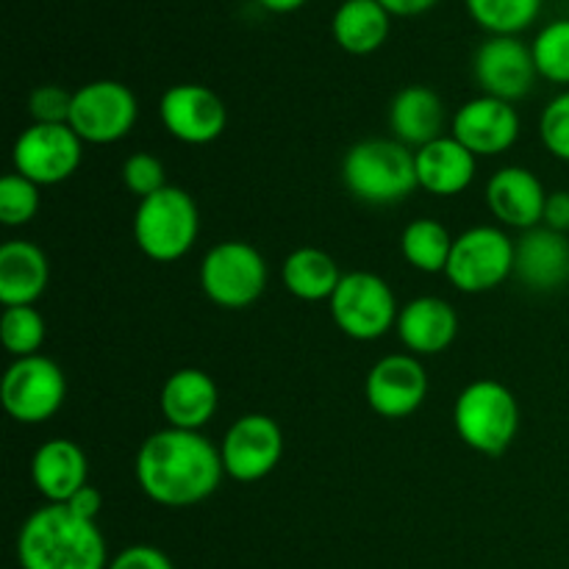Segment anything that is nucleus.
Returning <instances> with one entry per match:
<instances>
[{
  "label": "nucleus",
  "mask_w": 569,
  "mask_h": 569,
  "mask_svg": "<svg viewBox=\"0 0 569 569\" xmlns=\"http://www.w3.org/2000/svg\"><path fill=\"white\" fill-rule=\"evenodd\" d=\"M267 261L253 244L220 242L203 256L200 264V287L206 298L228 311H242L253 306L267 289Z\"/></svg>",
  "instance_id": "obj_6"
},
{
  "label": "nucleus",
  "mask_w": 569,
  "mask_h": 569,
  "mask_svg": "<svg viewBox=\"0 0 569 569\" xmlns=\"http://www.w3.org/2000/svg\"><path fill=\"white\" fill-rule=\"evenodd\" d=\"M70 506L72 511H76V515H81V517H87V520H98V515H100V509H103V498H100V492L94 487H83V489H78L76 495H72L70 498Z\"/></svg>",
  "instance_id": "obj_37"
},
{
  "label": "nucleus",
  "mask_w": 569,
  "mask_h": 569,
  "mask_svg": "<svg viewBox=\"0 0 569 569\" xmlns=\"http://www.w3.org/2000/svg\"><path fill=\"white\" fill-rule=\"evenodd\" d=\"M342 181L361 203H400L420 187L415 150L398 139H361L345 153Z\"/></svg>",
  "instance_id": "obj_3"
},
{
  "label": "nucleus",
  "mask_w": 569,
  "mask_h": 569,
  "mask_svg": "<svg viewBox=\"0 0 569 569\" xmlns=\"http://www.w3.org/2000/svg\"><path fill=\"white\" fill-rule=\"evenodd\" d=\"M539 137L545 150L559 161H569V89L556 94L539 117Z\"/></svg>",
  "instance_id": "obj_32"
},
{
  "label": "nucleus",
  "mask_w": 569,
  "mask_h": 569,
  "mask_svg": "<svg viewBox=\"0 0 569 569\" xmlns=\"http://www.w3.org/2000/svg\"><path fill=\"white\" fill-rule=\"evenodd\" d=\"M515 272V242L503 228L476 226L453 239L445 276L459 292L483 295Z\"/></svg>",
  "instance_id": "obj_8"
},
{
  "label": "nucleus",
  "mask_w": 569,
  "mask_h": 569,
  "mask_svg": "<svg viewBox=\"0 0 569 569\" xmlns=\"http://www.w3.org/2000/svg\"><path fill=\"white\" fill-rule=\"evenodd\" d=\"M472 72L483 94L506 103L528 98L539 78L531 48L517 37H489L476 50Z\"/></svg>",
  "instance_id": "obj_15"
},
{
  "label": "nucleus",
  "mask_w": 569,
  "mask_h": 569,
  "mask_svg": "<svg viewBox=\"0 0 569 569\" xmlns=\"http://www.w3.org/2000/svg\"><path fill=\"white\" fill-rule=\"evenodd\" d=\"M137 481L153 503L189 509L220 489L226 467L222 453L200 431L164 428L150 433L137 453Z\"/></svg>",
  "instance_id": "obj_1"
},
{
  "label": "nucleus",
  "mask_w": 569,
  "mask_h": 569,
  "mask_svg": "<svg viewBox=\"0 0 569 569\" xmlns=\"http://www.w3.org/2000/svg\"><path fill=\"white\" fill-rule=\"evenodd\" d=\"M259 3L272 14H292L300 6H306V0H259Z\"/></svg>",
  "instance_id": "obj_39"
},
{
  "label": "nucleus",
  "mask_w": 569,
  "mask_h": 569,
  "mask_svg": "<svg viewBox=\"0 0 569 569\" xmlns=\"http://www.w3.org/2000/svg\"><path fill=\"white\" fill-rule=\"evenodd\" d=\"M39 211V187L20 172H9L0 181V220L3 226H26Z\"/></svg>",
  "instance_id": "obj_31"
},
{
  "label": "nucleus",
  "mask_w": 569,
  "mask_h": 569,
  "mask_svg": "<svg viewBox=\"0 0 569 569\" xmlns=\"http://www.w3.org/2000/svg\"><path fill=\"white\" fill-rule=\"evenodd\" d=\"M515 276L533 292H553L569 281L567 233L537 226L515 244Z\"/></svg>",
  "instance_id": "obj_18"
},
{
  "label": "nucleus",
  "mask_w": 569,
  "mask_h": 569,
  "mask_svg": "<svg viewBox=\"0 0 569 569\" xmlns=\"http://www.w3.org/2000/svg\"><path fill=\"white\" fill-rule=\"evenodd\" d=\"M159 403L167 426L181 428V431H200L217 415L220 389L209 372L198 367H183L167 378Z\"/></svg>",
  "instance_id": "obj_20"
},
{
  "label": "nucleus",
  "mask_w": 569,
  "mask_h": 569,
  "mask_svg": "<svg viewBox=\"0 0 569 569\" xmlns=\"http://www.w3.org/2000/svg\"><path fill=\"white\" fill-rule=\"evenodd\" d=\"M87 478V453L72 439H48L33 453L31 481L48 503H70L72 495L89 483Z\"/></svg>",
  "instance_id": "obj_22"
},
{
  "label": "nucleus",
  "mask_w": 569,
  "mask_h": 569,
  "mask_svg": "<svg viewBox=\"0 0 569 569\" xmlns=\"http://www.w3.org/2000/svg\"><path fill=\"white\" fill-rule=\"evenodd\" d=\"M281 281L289 295L306 303H320L331 300L337 292L342 272L337 259L320 248H298L283 259Z\"/></svg>",
  "instance_id": "obj_26"
},
{
  "label": "nucleus",
  "mask_w": 569,
  "mask_h": 569,
  "mask_svg": "<svg viewBox=\"0 0 569 569\" xmlns=\"http://www.w3.org/2000/svg\"><path fill=\"white\" fill-rule=\"evenodd\" d=\"M392 14L378 0H342L331 20V33L345 53L370 56L387 42Z\"/></svg>",
  "instance_id": "obj_25"
},
{
  "label": "nucleus",
  "mask_w": 569,
  "mask_h": 569,
  "mask_svg": "<svg viewBox=\"0 0 569 569\" xmlns=\"http://www.w3.org/2000/svg\"><path fill=\"white\" fill-rule=\"evenodd\" d=\"M331 317L345 337L356 342H376L398 326V298L376 272H348L328 300Z\"/></svg>",
  "instance_id": "obj_7"
},
{
  "label": "nucleus",
  "mask_w": 569,
  "mask_h": 569,
  "mask_svg": "<svg viewBox=\"0 0 569 569\" xmlns=\"http://www.w3.org/2000/svg\"><path fill=\"white\" fill-rule=\"evenodd\" d=\"M50 283V261L39 244L11 239L0 248V303L33 306Z\"/></svg>",
  "instance_id": "obj_23"
},
{
  "label": "nucleus",
  "mask_w": 569,
  "mask_h": 569,
  "mask_svg": "<svg viewBox=\"0 0 569 569\" xmlns=\"http://www.w3.org/2000/svg\"><path fill=\"white\" fill-rule=\"evenodd\" d=\"M398 339L411 356H437L453 345L459 333V315L453 306L433 295L409 300L398 315Z\"/></svg>",
  "instance_id": "obj_19"
},
{
  "label": "nucleus",
  "mask_w": 569,
  "mask_h": 569,
  "mask_svg": "<svg viewBox=\"0 0 569 569\" xmlns=\"http://www.w3.org/2000/svg\"><path fill=\"white\" fill-rule=\"evenodd\" d=\"M539 78L569 87V20H556L537 33L531 44Z\"/></svg>",
  "instance_id": "obj_30"
},
{
  "label": "nucleus",
  "mask_w": 569,
  "mask_h": 569,
  "mask_svg": "<svg viewBox=\"0 0 569 569\" xmlns=\"http://www.w3.org/2000/svg\"><path fill=\"white\" fill-rule=\"evenodd\" d=\"M81 156L83 142L70 126H44V122L28 126L11 150L14 172L37 187L64 183L81 167Z\"/></svg>",
  "instance_id": "obj_11"
},
{
  "label": "nucleus",
  "mask_w": 569,
  "mask_h": 569,
  "mask_svg": "<svg viewBox=\"0 0 569 569\" xmlns=\"http://www.w3.org/2000/svg\"><path fill=\"white\" fill-rule=\"evenodd\" d=\"M44 337H48V326L33 306H11L0 317V339L14 359L37 356L44 345Z\"/></svg>",
  "instance_id": "obj_29"
},
{
  "label": "nucleus",
  "mask_w": 569,
  "mask_h": 569,
  "mask_svg": "<svg viewBox=\"0 0 569 569\" xmlns=\"http://www.w3.org/2000/svg\"><path fill=\"white\" fill-rule=\"evenodd\" d=\"M450 131L472 156H503L520 139V114L515 103L481 94L456 109Z\"/></svg>",
  "instance_id": "obj_16"
},
{
  "label": "nucleus",
  "mask_w": 569,
  "mask_h": 569,
  "mask_svg": "<svg viewBox=\"0 0 569 569\" xmlns=\"http://www.w3.org/2000/svg\"><path fill=\"white\" fill-rule=\"evenodd\" d=\"M139 120L137 94L120 81H89L72 92L70 128L89 144H114Z\"/></svg>",
  "instance_id": "obj_9"
},
{
  "label": "nucleus",
  "mask_w": 569,
  "mask_h": 569,
  "mask_svg": "<svg viewBox=\"0 0 569 569\" xmlns=\"http://www.w3.org/2000/svg\"><path fill=\"white\" fill-rule=\"evenodd\" d=\"M365 398L378 417L403 420L428 398V372L411 353H392L370 367L365 381Z\"/></svg>",
  "instance_id": "obj_14"
},
{
  "label": "nucleus",
  "mask_w": 569,
  "mask_h": 569,
  "mask_svg": "<svg viewBox=\"0 0 569 569\" xmlns=\"http://www.w3.org/2000/svg\"><path fill=\"white\" fill-rule=\"evenodd\" d=\"M542 222L550 228V231H559V233L569 231V192L567 189H559V192L548 194Z\"/></svg>",
  "instance_id": "obj_36"
},
{
  "label": "nucleus",
  "mask_w": 569,
  "mask_h": 569,
  "mask_svg": "<svg viewBox=\"0 0 569 569\" xmlns=\"http://www.w3.org/2000/svg\"><path fill=\"white\" fill-rule=\"evenodd\" d=\"M445 103L431 87H406L400 89L389 106V128L395 139L403 142L406 148H426L433 139L445 137Z\"/></svg>",
  "instance_id": "obj_24"
},
{
  "label": "nucleus",
  "mask_w": 569,
  "mask_h": 569,
  "mask_svg": "<svg viewBox=\"0 0 569 569\" xmlns=\"http://www.w3.org/2000/svg\"><path fill=\"white\" fill-rule=\"evenodd\" d=\"M392 17H420L431 11L439 0H378Z\"/></svg>",
  "instance_id": "obj_38"
},
{
  "label": "nucleus",
  "mask_w": 569,
  "mask_h": 569,
  "mask_svg": "<svg viewBox=\"0 0 569 569\" xmlns=\"http://www.w3.org/2000/svg\"><path fill=\"white\" fill-rule=\"evenodd\" d=\"M483 194H487L489 211H492L500 226L517 228L522 233L542 226L548 192H545L542 181L526 167H503V170H498L489 178Z\"/></svg>",
  "instance_id": "obj_17"
},
{
  "label": "nucleus",
  "mask_w": 569,
  "mask_h": 569,
  "mask_svg": "<svg viewBox=\"0 0 569 569\" xmlns=\"http://www.w3.org/2000/svg\"><path fill=\"white\" fill-rule=\"evenodd\" d=\"M417 183L433 198H456L476 181L478 156L456 137H439L415 150Z\"/></svg>",
  "instance_id": "obj_21"
},
{
  "label": "nucleus",
  "mask_w": 569,
  "mask_h": 569,
  "mask_svg": "<svg viewBox=\"0 0 569 569\" xmlns=\"http://www.w3.org/2000/svg\"><path fill=\"white\" fill-rule=\"evenodd\" d=\"M17 561L22 569H106L109 550L98 522L67 503H44L22 522Z\"/></svg>",
  "instance_id": "obj_2"
},
{
  "label": "nucleus",
  "mask_w": 569,
  "mask_h": 569,
  "mask_svg": "<svg viewBox=\"0 0 569 569\" xmlns=\"http://www.w3.org/2000/svg\"><path fill=\"white\" fill-rule=\"evenodd\" d=\"M122 183H126L128 192L137 194L139 200L150 198V194L161 192V189L167 187L164 164L150 153L128 156L126 164H122Z\"/></svg>",
  "instance_id": "obj_33"
},
{
  "label": "nucleus",
  "mask_w": 569,
  "mask_h": 569,
  "mask_svg": "<svg viewBox=\"0 0 569 569\" xmlns=\"http://www.w3.org/2000/svg\"><path fill=\"white\" fill-rule=\"evenodd\" d=\"M28 111H31L33 122H44V126H70L72 111V92H67L59 83H44L37 87L28 98Z\"/></svg>",
  "instance_id": "obj_34"
},
{
  "label": "nucleus",
  "mask_w": 569,
  "mask_h": 569,
  "mask_svg": "<svg viewBox=\"0 0 569 569\" xmlns=\"http://www.w3.org/2000/svg\"><path fill=\"white\" fill-rule=\"evenodd\" d=\"M450 250H453V237H450V231L442 222L431 220V217L411 220L403 228V233H400V253H403V259L415 270L428 272V276L445 272Z\"/></svg>",
  "instance_id": "obj_27"
},
{
  "label": "nucleus",
  "mask_w": 569,
  "mask_h": 569,
  "mask_svg": "<svg viewBox=\"0 0 569 569\" xmlns=\"http://www.w3.org/2000/svg\"><path fill=\"white\" fill-rule=\"evenodd\" d=\"M200 233V211L189 192L164 187L139 200L133 214V239L148 259L159 264L183 259L194 248Z\"/></svg>",
  "instance_id": "obj_5"
},
{
  "label": "nucleus",
  "mask_w": 569,
  "mask_h": 569,
  "mask_svg": "<svg viewBox=\"0 0 569 569\" xmlns=\"http://www.w3.org/2000/svg\"><path fill=\"white\" fill-rule=\"evenodd\" d=\"M67 398V378L56 361L44 356L14 359L0 383V400L11 420L39 426L61 409Z\"/></svg>",
  "instance_id": "obj_10"
},
{
  "label": "nucleus",
  "mask_w": 569,
  "mask_h": 569,
  "mask_svg": "<svg viewBox=\"0 0 569 569\" xmlns=\"http://www.w3.org/2000/svg\"><path fill=\"white\" fill-rule=\"evenodd\" d=\"M161 122L183 144H211L228 126V109L214 89L203 83H176L161 94Z\"/></svg>",
  "instance_id": "obj_13"
},
{
  "label": "nucleus",
  "mask_w": 569,
  "mask_h": 569,
  "mask_svg": "<svg viewBox=\"0 0 569 569\" xmlns=\"http://www.w3.org/2000/svg\"><path fill=\"white\" fill-rule=\"evenodd\" d=\"M222 467L226 476L239 483H256L270 476L283 456V431L272 417L244 415L222 439Z\"/></svg>",
  "instance_id": "obj_12"
},
{
  "label": "nucleus",
  "mask_w": 569,
  "mask_h": 569,
  "mask_svg": "<svg viewBox=\"0 0 569 569\" xmlns=\"http://www.w3.org/2000/svg\"><path fill=\"white\" fill-rule=\"evenodd\" d=\"M106 569H176V567H172L170 556H167L164 550L153 548V545H131V548L120 550Z\"/></svg>",
  "instance_id": "obj_35"
},
{
  "label": "nucleus",
  "mask_w": 569,
  "mask_h": 569,
  "mask_svg": "<svg viewBox=\"0 0 569 569\" xmlns=\"http://www.w3.org/2000/svg\"><path fill=\"white\" fill-rule=\"evenodd\" d=\"M453 426L470 450L481 456H503L520 431V406L515 392L492 378L467 383L456 398Z\"/></svg>",
  "instance_id": "obj_4"
},
{
  "label": "nucleus",
  "mask_w": 569,
  "mask_h": 569,
  "mask_svg": "<svg viewBox=\"0 0 569 569\" xmlns=\"http://www.w3.org/2000/svg\"><path fill=\"white\" fill-rule=\"evenodd\" d=\"M472 20L489 37H517L533 26L539 17L542 0H465Z\"/></svg>",
  "instance_id": "obj_28"
}]
</instances>
